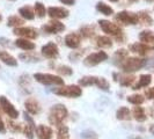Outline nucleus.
I'll list each match as a JSON object with an SVG mask.
<instances>
[{
    "label": "nucleus",
    "instance_id": "nucleus-1",
    "mask_svg": "<svg viewBox=\"0 0 154 139\" xmlns=\"http://www.w3.org/2000/svg\"><path fill=\"white\" fill-rule=\"evenodd\" d=\"M99 26L103 32L107 34V36H112L116 39L117 43H124L126 41V37L124 35V31L121 26H118L116 22H111L109 20H99Z\"/></svg>",
    "mask_w": 154,
    "mask_h": 139
},
{
    "label": "nucleus",
    "instance_id": "nucleus-2",
    "mask_svg": "<svg viewBox=\"0 0 154 139\" xmlns=\"http://www.w3.org/2000/svg\"><path fill=\"white\" fill-rule=\"evenodd\" d=\"M67 117H69L67 108L64 104L58 103V104H54L50 108L48 119H49V123L51 125H54L56 128H58V126L64 124V122L67 119Z\"/></svg>",
    "mask_w": 154,
    "mask_h": 139
},
{
    "label": "nucleus",
    "instance_id": "nucleus-3",
    "mask_svg": "<svg viewBox=\"0 0 154 139\" xmlns=\"http://www.w3.org/2000/svg\"><path fill=\"white\" fill-rule=\"evenodd\" d=\"M147 65V60L141 57H128L118 67L123 71L124 73L131 74L133 72H137Z\"/></svg>",
    "mask_w": 154,
    "mask_h": 139
},
{
    "label": "nucleus",
    "instance_id": "nucleus-4",
    "mask_svg": "<svg viewBox=\"0 0 154 139\" xmlns=\"http://www.w3.org/2000/svg\"><path fill=\"white\" fill-rule=\"evenodd\" d=\"M54 93L67 99H77L82 95V88L79 85H63L54 88Z\"/></svg>",
    "mask_w": 154,
    "mask_h": 139
},
{
    "label": "nucleus",
    "instance_id": "nucleus-5",
    "mask_svg": "<svg viewBox=\"0 0 154 139\" xmlns=\"http://www.w3.org/2000/svg\"><path fill=\"white\" fill-rule=\"evenodd\" d=\"M114 20L118 26H134L138 24V15L137 13L129 12V11H122L118 12L115 16Z\"/></svg>",
    "mask_w": 154,
    "mask_h": 139
},
{
    "label": "nucleus",
    "instance_id": "nucleus-6",
    "mask_svg": "<svg viewBox=\"0 0 154 139\" xmlns=\"http://www.w3.org/2000/svg\"><path fill=\"white\" fill-rule=\"evenodd\" d=\"M34 79L42 84V85L48 86H63L64 84V79L59 76H54L51 73H35L34 74Z\"/></svg>",
    "mask_w": 154,
    "mask_h": 139
},
{
    "label": "nucleus",
    "instance_id": "nucleus-7",
    "mask_svg": "<svg viewBox=\"0 0 154 139\" xmlns=\"http://www.w3.org/2000/svg\"><path fill=\"white\" fill-rule=\"evenodd\" d=\"M129 50L133 54H139L140 57H149L154 54V46L141 43V42H136L129 45Z\"/></svg>",
    "mask_w": 154,
    "mask_h": 139
},
{
    "label": "nucleus",
    "instance_id": "nucleus-8",
    "mask_svg": "<svg viewBox=\"0 0 154 139\" xmlns=\"http://www.w3.org/2000/svg\"><path fill=\"white\" fill-rule=\"evenodd\" d=\"M108 54L106 51H97V52H92L89 54L87 57L84 58V64L88 67H93V66H96L101 63L106 62L108 59Z\"/></svg>",
    "mask_w": 154,
    "mask_h": 139
},
{
    "label": "nucleus",
    "instance_id": "nucleus-9",
    "mask_svg": "<svg viewBox=\"0 0 154 139\" xmlns=\"http://www.w3.org/2000/svg\"><path fill=\"white\" fill-rule=\"evenodd\" d=\"M0 109L7 115L8 118H12V119H17V117L20 115L19 110L14 107V104L4 95L0 96Z\"/></svg>",
    "mask_w": 154,
    "mask_h": 139
},
{
    "label": "nucleus",
    "instance_id": "nucleus-10",
    "mask_svg": "<svg viewBox=\"0 0 154 139\" xmlns=\"http://www.w3.org/2000/svg\"><path fill=\"white\" fill-rule=\"evenodd\" d=\"M66 29L65 24L62 23L58 20H50L48 23H44L42 27H41V30L44 34L48 35H54V34H59Z\"/></svg>",
    "mask_w": 154,
    "mask_h": 139
},
{
    "label": "nucleus",
    "instance_id": "nucleus-11",
    "mask_svg": "<svg viewBox=\"0 0 154 139\" xmlns=\"http://www.w3.org/2000/svg\"><path fill=\"white\" fill-rule=\"evenodd\" d=\"M41 54L42 57H44L46 59H50V60H54L59 57V49L58 45L54 43V42H49L46 43L45 45L42 46L41 49Z\"/></svg>",
    "mask_w": 154,
    "mask_h": 139
},
{
    "label": "nucleus",
    "instance_id": "nucleus-12",
    "mask_svg": "<svg viewBox=\"0 0 154 139\" xmlns=\"http://www.w3.org/2000/svg\"><path fill=\"white\" fill-rule=\"evenodd\" d=\"M13 34L15 36H19L20 39H36L38 37V31L36 28L32 27H19V28H14Z\"/></svg>",
    "mask_w": 154,
    "mask_h": 139
},
{
    "label": "nucleus",
    "instance_id": "nucleus-13",
    "mask_svg": "<svg viewBox=\"0 0 154 139\" xmlns=\"http://www.w3.org/2000/svg\"><path fill=\"white\" fill-rule=\"evenodd\" d=\"M24 109L29 115L34 116L38 115L41 113V110H42L39 102L32 96H29V97L26 99V101H24Z\"/></svg>",
    "mask_w": 154,
    "mask_h": 139
},
{
    "label": "nucleus",
    "instance_id": "nucleus-14",
    "mask_svg": "<svg viewBox=\"0 0 154 139\" xmlns=\"http://www.w3.org/2000/svg\"><path fill=\"white\" fill-rule=\"evenodd\" d=\"M48 15L51 17V20H62V19H66L69 15V11L64 7H51L48 8Z\"/></svg>",
    "mask_w": 154,
    "mask_h": 139
},
{
    "label": "nucleus",
    "instance_id": "nucleus-15",
    "mask_svg": "<svg viewBox=\"0 0 154 139\" xmlns=\"http://www.w3.org/2000/svg\"><path fill=\"white\" fill-rule=\"evenodd\" d=\"M112 76H114V80L119 82V85L122 87H132L134 85L136 79H137L133 74H128V73H124V74L114 73Z\"/></svg>",
    "mask_w": 154,
    "mask_h": 139
},
{
    "label": "nucleus",
    "instance_id": "nucleus-16",
    "mask_svg": "<svg viewBox=\"0 0 154 139\" xmlns=\"http://www.w3.org/2000/svg\"><path fill=\"white\" fill-rule=\"evenodd\" d=\"M64 43L67 48L72 49V50L78 49L81 44V36L79 35V32H69L65 36Z\"/></svg>",
    "mask_w": 154,
    "mask_h": 139
},
{
    "label": "nucleus",
    "instance_id": "nucleus-17",
    "mask_svg": "<svg viewBox=\"0 0 154 139\" xmlns=\"http://www.w3.org/2000/svg\"><path fill=\"white\" fill-rule=\"evenodd\" d=\"M36 137L37 139H54V131L52 128L49 125H44V124H39L36 126Z\"/></svg>",
    "mask_w": 154,
    "mask_h": 139
},
{
    "label": "nucleus",
    "instance_id": "nucleus-18",
    "mask_svg": "<svg viewBox=\"0 0 154 139\" xmlns=\"http://www.w3.org/2000/svg\"><path fill=\"white\" fill-rule=\"evenodd\" d=\"M78 32L81 39H93L96 35V27L94 24H84L80 27Z\"/></svg>",
    "mask_w": 154,
    "mask_h": 139
},
{
    "label": "nucleus",
    "instance_id": "nucleus-19",
    "mask_svg": "<svg viewBox=\"0 0 154 139\" xmlns=\"http://www.w3.org/2000/svg\"><path fill=\"white\" fill-rule=\"evenodd\" d=\"M14 45L17 46L21 50H24V51H32L36 48V44L34 42H31L30 39H15L14 41Z\"/></svg>",
    "mask_w": 154,
    "mask_h": 139
},
{
    "label": "nucleus",
    "instance_id": "nucleus-20",
    "mask_svg": "<svg viewBox=\"0 0 154 139\" xmlns=\"http://www.w3.org/2000/svg\"><path fill=\"white\" fill-rule=\"evenodd\" d=\"M19 58L26 63H38L41 62V54L35 51H24L19 54Z\"/></svg>",
    "mask_w": 154,
    "mask_h": 139
},
{
    "label": "nucleus",
    "instance_id": "nucleus-21",
    "mask_svg": "<svg viewBox=\"0 0 154 139\" xmlns=\"http://www.w3.org/2000/svg\"><path fill=\"white\" fill-rule=\"evenodd\" d=\"M151 82H152V76L151 74H141L139 77L138 81L132 86V89L138 91V89H141V88H145L147 86H149Z\"/></svg>",
    "mask_w": 154,
    "mask_h": 139
},
{
    "label": "nucleus",
    "instance_id": "nucleus-22",
    "mask_svg": "<svg viewBox=\"0 0 154 139\" xmlns=\"http://www.w3.org/2000/svg\"><path fill=\"white\" fill-rule=\"evenodd\" d=\"M95 45L100 49H110L114 45L112 39H110L109 36L104 35V36H97L95 39Z\"/></svg>",
    "mask_w": 154,
    "mask_h": 139
},
{
    "label": "nucleus",
    "instance_id": "nucleus-23",
    "mask_svg": "<svg viewBox=\"0 0 154 139\" xmlns=\"http://www.w3.org/2000/svg\"><path fill=\"white\" fill-rule=\"evenodd\" d=\"M139 41L141 43H145L148 45L154 46V31L152 30H143L139 32Z\"/></svg>",
    "mask_w": 154,
    "mask_h": 139
},
{
    "label": "nucleus",
    "instance_id": "nucleus-24",
    "mask_svg": "<svg viewBox=\"0 0 154 139\" xmlns=\"http://www.w3.org/2000/svg\"><path fill=\"white\" fill-rule=\"evenodd\" d=\"M19 14L22 17L23 20H34L35 19V12H34V7H31L30 5H26L19 9Z\"/></svg>",
    "mask_w": 154,
    "mask_h": 139
},
{
    "label": "nucleus",
    "instance_id": "nucleus-25",
    "mask_svg": "<svg viewBox=\"0 0 154 139\" xmlns=\"http://www.w3.org/2000/svg\"><path fill=\"white\" fill-rule=\"evenodd\" d=\"M0 60L4 64L8 65V66H13V67L17 66V60H16L15 57H13L12 54H8L7 51H5V50L0 51Z\"/></svg>",
    "mask_w": 154,
    "mask_h": 139
},
{
    "label": "nucleus",
    "instance_id": "nucleus-26",
    "mask_svg": "<svg viewBox=\"0 0 154 139\" xmlns=\"http://www.w3.org/2000/svg\"><path fill=\"white\" fill-rule=\"evenodd\" d=\"M132 114V117L137 121V122H145L147 119V115H146V111H145V109L143 108V107H140V106H136L134 108L132 109L131 111Z\"/></svg>",
    "mask_w": 154,
    "mask_h": 139
},
{
    "label": "nucleus",
    "instance_id": "nucleus-27",
    "mask_svg": "<svg viewBox=\"0 0 154 139\" xmlns=\"http://www.w3.org/2000/svg\"><path fill=\"white\" fill-rule=\"evenodd\" d=\"M128 57H129V51H128L126 49H118L117 51H115L114 57H112L114 64L117 65V66H119Z\"/></svg>",
    "mask_w": 154,
    "mask_h": 139
},
{
    "label": "nucleus",
    "instance_id": "nucleus-28",
    "mask_svg": "<svg viewBox=\"0 0 154 139\" xmlns=\"http://www.w3.org/2000/svg\"><path fill=\"white\" fill-rule=\"evenodd\" d=\"M138 15V22L143 26H152L153 24V17L149 15V13L147 11H140L137 13Z\"/></svg>",
    "mask_w": 154,
    "mask_h": 139
},
{
    "label": "nucleus",
    "instance_id": "nucleus-29",
    "mask_svg": "<svg viewBox=\"0 0 154 139\" xmlns=\"http://www.w3.org/2000/svg\"><path fill=\"white\" fill-rule=\"evenodd\" d=\"M116 118L119 121H130L132 118L131 110L128 107H121L116 111Z\"/></svg>",
    "mask_w": 154,
    "mask_h": 139
},
{
    "label": "nucleus",
    "instance_id": "nucleus-30",
    "mask_svg": "<svg viewBox=\"0 0 154 139\" xmlns=\"http://www.w3.org/2000/svg\"><path fill=\"white\" fill-rule=\"evenodd\" d=\"M96 11L100 12L101 14L106 16H110V15H114V8L111 7L110 5H107L106 2L103 1H99L96 4Z\"/></svg>",
    "mask_w": 154,
    "mask_h": 139
},
{
    "label": "nucleus",
    "instance_id": "nucleus-31",
    "mask_svg": "<svg viewBox=\"0 0 154 139\" xmlns=\"http://www.w3.org/2000/svg\"><path fill=\"white\" fill-rule=\"evenodd\" d=\"M19 86H20V88L22 89L23 92H26V93L30 92L31 81L28 74H22L21 77L19 78Z\"/></svg>",
    "mask_w": 154,
    "mask_h": 139
},
{
    "label": "nucleus",
    "instance_id": "nucleus-32",
    "mask_svg": "<svg viewBox=\"0 0 154 139\" xmlns=\"http://www.w3.org/2000/svg\"><path fill=\"white\" fill-rule=\"evenodd\" d=\"M6 128H7L11 132H13V133H20V132H22L23 124L15 122V119L7 118V122H6Z\"/></svg>",
    "mask_w": 154,
    "mask_h": 139
},
{
    "label": "nucleus",
    "instance_id": "nucleus-33",
    "mask_svg": "<svg viewBox=\"0 0 154 139\" xmlns=\"http://www.w3.org/2000/svg\"><path fill=\"white\" fill-rule=\"evenodd\" d=\"M23 24H24V20H23L21 16L11 15L7 19V26L8 27L19 28V27H23Z\"/></svg>",
    "mask_w": 154,
    "mask_h": 139
},
{
    "label": "nucleus",
    "instance_id": "nucleus-34",
    "mask_svg": "<svg viewBox=\"0 0 154 139\" xmlns=\"http://www.w3.org/2000/svg\"><path fill=\"white\" fill-rule=\"evenodd\" d=\"M97 81V77L96 76H85L79 80V86L80 87H88V86H95Z\"/></svg>",
    "mask_w": 154,
    "mask_h": 139
},
{
    "label": "nucleus",
    "instance_id": "nucleus-35",
    "mask_svg": "<svg viewBox=\"0 0 154 139\" xmlns=\"http://www.w3.org/2000/svg\"><path fill=\"white\" fill-rule=\"evenodd\" d=\"M34 12H35V15L39 19L45 17V15H48V9L41 1H36L34 4Z\"/></svg>",
    "mask_w": 154,
    "mask_h": 139
},
{
    "label": "nucleus",
    "instance_id": "nucleus-36",
    "mask_svg": "<svg viewBox=\"0 0 154 139\" xmlns=\"http://www.w3.org/2000/svg\"><path fill=\"white\" fill-rule=\"evenodd\" d=\"M54 70L59 74V77H69L73 74V69L69 65H58L54 67Z\"/></svg>",
    "mask_w": 154,
    "mask_h": 139
},
{
    "label": "nucleus",
    "instance_id": "nucleus-37",
    "mask_svg": "<svg viewBox=\"0 0 154 139\" xmlns=\"http://www.w3.org/2000/svg\"><path fill=\"white\" fill-rule=\"evenodd\" d=\"M128 102L131 103L133 106H141L144 102H145V97L141 95V94H132L128 96Z\"/></svg>",
    "mask_w": 154,
    "mask_h": 139
},
{
    "label": "nucleus",
    "instance_id": "nucleus-38",
    "mask_svg": "<svg viewBox=\"0 0 154 139\" xmlns=\"http://www.w3.org/2000/svg\"><path fill=\"white\" fill-rule=\"evenodd\" d=\"M69 126L63 124L57 128V139H69Z\"/></svg>",
    "mask_w": 154,
    "mask_h": 139
},
{
    "label": "nucleus",
    "instance_id": "nucleus-39",
    "mask_svg": "<svg viewBox=\"0 0 154 139\" xmlns=\"http://www.w3.org/2000/svg\"><path fill=\"white\" fill-rule=\"evenodd\" d=\"M95 86L102 91H106V92H108L110 89V82L104 77H97V81H96Z\"/></svg>",
    "mask_w": 154,
    "mask_h": 139
},
{
    "label": "nucleus",
    "instance_id": "nucleus-40",
    "mask_svg": "<svg viewBox=\"0 0 154 139\" xmlns=\"http://www.w3.org/2000/svg\"><path fill=\"white\" fill-rule=\"evenodd\" d=\"M86 50H87V49H79L77 51H72V52L69 54V59L71 62H77V60H79V59L86 54Z\"/></svg>",
    "mask_w": 154,
    "mask_h": 139
},
{
    "label": "nucleus",
    "instance_id": "nucleus-41",
    "mask_svg": "<svg viewBox=\"0 0 154 139\" xmlns=\"http://www.w3.org/2000/svg\"><path fill=\"white\" fill-rule=\"evenodd\" d=\"M145 96L148 100H154V87L147 88L146 91H145Z\"/></svg>",
    "mask_w": 154,
    "mask_h": 139
},
{
    "label": "nucleus",
    "instance_id": "nucleus-42",
    "mask_svg": "<svg viewBox=\"0 0 154 139\" xmlns=\"http://www.w3.org/2000/svg\"><path fill=\"white\" fill-rule=\"evenodd\" d=\"M0 45L5 46V48H9L11 46V41L5 37H0Z\"/></svg>",
    "mask_w": 154,
    "mask_h": 139
},
{
    "label": "nucleus",
    "instance_id": "nucleus-43",
    "mask_svg": "<svg viewBox=\"0 0 154 139\" xmlns=\"http://www.w3.org/2000/svg\"><path fill=\"white\" fill-rule=\"evenodd\" d=\"M7 130V128H6V123L4 122V119H2V117L0 115V133H5Z\"/></svg>",
    "mask_w": 154,
    "mask_h": 139
},
{
    "label": "nucleus",
    "instance_id": "nucleus-44",
    "mask_svg": "<svg viewBox=\"0 0 154 139\" xmlns=\"http://www.w3.org/2000/svg\"><path fill=\"white\" fill-rule=\"evenodd\" d=\"M63 5H66V6H73L75 4V0H59Z\"/></svg>",
    "mask_w": 154,
    "mask_h": 139
},
{
    "label": "nucleus",
    "instance_id": "nucleus-45",
    "mask_svg": "<svg viewBox=\"0 0 154 139\" xmlns=\"http://www.w3.org/2000/svg\"><path fill=\"white\" fill-rule=\"evenodd\" d=\"M149 132H151L152 134H154V124H151V125H149Z\"/></svg>",
    "mask_w": 154,
    "mask_h": 139
},
{
    "label": "nucleus",
    "instance_id": "nucleus-46",
    "mask_svg": "<svg viewBox=\"0 0 154 139\" xmlns=\"http://www.w3.org/2000/svg\"><path fill=\"white\" fill-rule=\"evenodd\" d=\"M151 67H152V70L154 71V59L152 60V64H151Z\"/></svg>",
    "mask_w": 154,
    "mask_h": 139
},
{
    "label": "nucleus",
    "instance_id": "nucleus-47",
    "mask_svg": "<svg viewBox=\"0 0 154 139\" xmlns=\"http://www.w3.org/2000/svg\"><path fill=\"white\" fill-rule=\"evenodd\" d=\"M128 1H129V2H137L138 0H128Z\"/></svg>",
    "mask_w": 154,
    "mask_h": 139
},
{
    "label": "nucleus",
    "instance_id": "nucleus-48",
    "mask_svg": "<svg viewBox=\"0 0 154 139\" xmlns=\"http://www.w3.org/2000/svg\"><path fill=\"white\" fill-rule=\"evenodd\" d=\"M109 1H110V2H117L118 0H109Z\"/></svg>",
    "mask_w": 154,
    "mask_h": 139
},
{
    "label": "nucleus",
    "instance_id": "nucleus-49",
    "mask_svg": "<svg viewBox=\"0 0 154 139\" xmlns=\"http://www.w3.org/2000/svg\"><path fill=\"white\" fill-rule=\"evenodd\" d=\"M1 20H2V16H1V14H0V22H1Z\"/></svg>",
    "mask_w": 154,
    "mask_h": 139
},
{
    "label": "nucleus",
    "instance_id": "nucleus-50",
    "mask_svg": "<svg viewBox=\"0 0 154 139\" xmlns=\"http://www.w3.org/2000/svg\"><path fill=\"white\" fill-rule=\"evenodd\" d=\"M146 1H154V0H146Z\"/></svg>",
    "mask_w": 154,
    "mask_h": 139
},
{
    "label": "nucleus",
    "instance_id": "nucleus-51",
    "mask_svg": "<svg viewBox=\"0 0 154 139\" xmlns=\"http://www.w3.org/2000/svg\"><path fill=\"white\" fill-rule=\"evenodd\" d=\"M8 1H15V0H8Z\"/></svg>",
    "mask_w": 154,
    "mask_h": 139
},
{
    "label": "nucleus",
    "instance_id": "nucleus-52",
    "mask_svg": "<svg viewBox=\"0 0 154 139\" xmlns=\"http://www.w3.org/2000/svg\"><path fill=\"white\" fill-rule=\"evenodd\" d=\"M153 107H154V104H153Z\"/></svg>",
    "mask_w": 154,
    "mask_h": 139
},
{
    "label": "nucleus",
    "instance_id": "nucleus-53",
    "mask_svg": "<svg viewBox=\"0 0 154 139\" xmlns=\"http://www.w3.org/2000/svg\"><path fill=\"white\" fill-rule=\"evenodd\" d=\"M11 139H13V138H11Z\"/></svg>",
    "mask_w": 154,
    "mask_h": 139
},
{
    "label": "nucleus",
    "instance_id": "nucleus-54",
    "mask_svg": "<svg viewBox=\"0 0 154 139\" xmlns=\"http://www.w3.org/2000/svg\"><path fill=\"white\" fill-rule=\"evenodd\" d=\"M0 51H1V50H0Z\"/></svg>",
    "mask_w": 154,
    "mask_h": 139
}]
</instances>
